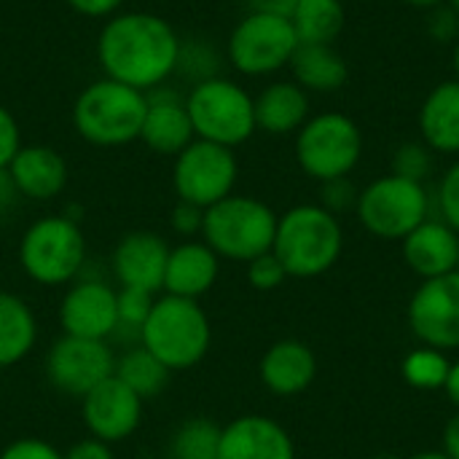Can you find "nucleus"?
<instances>
[{
  "mask_svg": "<svg viewBox=\"0 0 459 459\" xmlns=\"http://www.w3.org/2000/svg\"><path fill=\"white\" fill-rule=\"evenodd\" d=\"M180 35L151 11H118L105 19L97 35V65L105 78L143 94L175 75Z\"/></svg>",
  "mask_w": 459,
  "mask_h": 459,
  "instance_id": "f257e3e1",
  "label": "nucleus"
},
{
  "mask_svg": "<svg viewBox=\"0 0 459 459\" xmlns=\"http://www.w3.org/2000/svg\"><path fill=\"white\" fill-rule=\"evenodd\" d=\"M137 344L156 355L172 374L199 366L212 344V325L207 312L194 299L159 296L151 307Z\"/></svg>",
  "mask_w": 459,
  "mask_h": 459,
  "instance_id": "f03ea898",
  "label": "nucleus"
},
{
  "mask_svg": "<svg viewBox=\"0 0 459 459\" xmlns=\"http://www.w3.org/2000/svg\"><path fill=\"white\" fill-rule=\"evenodd\" d=\"M344 234L339 218L320 204H299L277 218L272 253L288 277H320L331 272L342 255Z\"/></svg>",
  "mask_w": 459,
  "mask_h": 459,
  "instance_id": "7ed1b4c3",
  "label": "nucleus"
},
{
  "mask_svg": "<svg viewBox=\"0 0 459 459\" xmlns=\"http://www.w3.org/2000/svg\"><path fill=\"white\" fill-rule=\"evenodd\" d=\"M145 94L113 78H97L73 102V126L81 140L97 148L129 145L140 137Z\"/></svg>",
  "mask_w": 459,
  "mask_h": 459,
  "instance_id": "20e7f679",
  "label": "nucleus"
},
{
  "mask_svg": "<svg viewBox=\"0 0 459 459\" xmlns=\"http://www.w3.org/2000/svg\"><path fill=\"white\" fill-rule=\"evenodd\" d=\"M86 258L89 247L83 229L65 212L32 221L19 242L22 272L43 288H62L75 282L86 266Z\"/></svg>",
  "mask_w": 459,
  "mask_h": 459,
  "instance_id": "39448f33",
  "label": "nucleus"
},
{
  "mask_svg": "<svg viewBox=\"0 0 459 459\" xmlns=\"http://www.w3.org/2000/svg\"><path fill=\"white\" fill-rule=\"evenodd\" d=\"M274 234L277 212L255 196L231 194L204 210L202 242L218 258L247 264L264 253H272Z\"/></svg>",
  "mask_w": 459,
  "mask_h": 459,
  "instance_id": "423d86ee",
  "label": "nucleus"
},
{
  "mask_svg": "<svg viewBox=\"0 0 459 459\" xmlns=\"http://www.w3.org/2000/svg\"><path fill=\"white\" fill-rule=\"evenodd\" d=\"M186 108L199 140L237 148L258 132L253 94L226 75L191 86Z\"/></svg>",
  "mask_w": 459,
  "mask_h": 459,
  "instance_id": "0eeeda50",
  "label": "nucleus"
},
{
  "mask_svg": "<svg viewBox=\"0 0 459 459\" xmlns=\"http://www.w3.org/2000/svg\"><path fill=\"white\" fill-rule=\"evenodd\" d=\"M363 156V134L355 118L339 110L309 116L296 132V161L304 175L325 183L347 178Z\"/></svg>",
  "mask_w": 459,
  "mask_h": 459,
  "instance_id": "6e6552de",
  "label": "nucleus"
},
{
  "mask_svg": "<svg viewBox=\"0 0 459 459\" xmlns=\"http://www.w3.org/2000/svg\"><path fill=\"white\" fill-rule=\"evenodd\" d=\"M296 48L299 38L288 16L247 11L226 40V62L247 78H264L288 67Z\"/></svg>",
  "mask_w": 459,
  "mask_h": 459,
  "instance_id": "1a4fd4ad",
  "label": "nucleus"
},
{
  "mask_svg": "<svg viewBox=\"0 0 459 459\" xmlns=\"http://www.w3.org/2000/svg\"><path fill=\"white\" fill-rule=\"evenodd\" d=\"M355 210L366 231L374 237L406 239L420 223L430 218L433 199L422 183L390 172L360 191Z\"/></svg>",
  "mask_w": 459,
  "mask_h": 459,
  "instance_id": "9d476101",
  "label": "nucleus"
},
{
  "mask_svg": "<svg viewBox=\"0 0 459 459\" xmlns=\"http://www.w3.org/2000/svg\"><path fill=\"white\" fill-rule=\"evenodd\" d=\"M237 178H239V161L234 148L196 137L175 156V167H172L175 194L180 202L196 204L202 210L231 196Z\"/></svg>",
  "mask_w": 459,
  "mask_h": 459,
  "instance_id": "9b49d317",
  "label": "nucleus"
},
{
  "mask_svg": "<svg viewBox=\"0 0 459 459\" xmlns=\"http://www.w3.org/2000/svg\"><path fill=\"white\" fill-rule=\"evenodd\" d=\"M116 371V352L108 342L62 333L46 352L48 385L75 401H83L94 387Z\"/></svg>",
  "mask_w": 459,
  "mask_h": 459,
  "instance_id": "f8f14e48",
  "label": "nucleus"
},
{
  "mask_svg": "<svg viewBox=\"0 0 459 459\" xmlns=\"http://www.w3.org/2000/svg\"><path fill=\"white\" fill-rule=\"evenodd\" d=\"M409 325L425 347H459V269L444 277L425 280L409 304Z\"/></svg>",
  "mask_w": 459,
  "mask_h": 459,
  "instance_id": "ddd939ff",
  "label": "nucleus"
},
{
  "mask_svg": "<svg viewBox=\"0 0 459 459\" xmlns=\"http://www.w3.org/2000/svg\"><path fill=\"white\" fill-rule=\"evenodd\" d=\"M118 290L102 280L86 277L67 285L59 301V328L67 336L97 339L108 342L118 331V309H116Z\"/></svg>",
  "mask_w": 459,
  "mask_h": 459,
  "instance_id": "4468645a",
  "label": "nucleus"
},
{
  "mask_svg": "<svg viewBox=\"0 0 459 459\" xmlns=\"http://www.w3.org/2000/svg\"><path fill=\"white\" fill-rule=\"evenodd\" d=\"M143 406L145 401L137 393H132L121 379L110 377L81 401V417L91 438L113 446L134 436L143 422Z\"/></svg>",
  "mask_w": 459,
  "mask_h": 459,
  "instance_id": "2eb2a0df",
  "label": "nucleus"
},
{
  "mask_svg": "<svg viewBox=\"0 0 459 459\" xmlns=\"http://www.w3.org/2000/svg\"><path fill=\"white\" fill-rule=\"evenodd\" d=\"M140 143L159 156H178L186 145L196 140L194 124L186 108V94L169 89L167 83L145 94V116L140 126Z\"/></svg>",
  "mask_w": 459,
  "mask_h": 459,
  "instance_id": "dca6fc26",
  "label": "nucleus"
},
{
  "mask_svg": "<svg viewBox=\"0 0 459 459\" xmlns=\"http://www.w3.org/2000/svg\"><path fill=\"white\" fill-rule=\"evenodd\" d=\"M169 258V245L156 231H129L113 247V277L121 288H137L159 293L164 285V269Z\"/></svg>",
  "mask_w": 459,
  "mask_h": 459,
  "instance_id": "f3484780",
  "label": "nucleus"
},
{
  "mask_svg": "<svg viewBox=\"0 0 459 459\" xmlns=\"http://www.w3.org/2000/svg\"><path fill=\"white\" fill-rule=\"evenodd\" d=\"M218 459H296V446L280 422L245 414L223 428Z\"/></svg>",
  "mask_w": 459,
  "mask_h": 459,
  "instance_id": "a211bd4d",
  "label": "nucleus"
},
{
  "mask_svg": "<svg viewBox=\"0 0 459 459\" xmlns=\"http://www.w3.org/2000/svg\"><path fill=\"white\" fill-rule=\"evenodd\" d=\"M8 175L22 199L30 202H48L56 199L67 186V161L51 145H22L8 164Z\"/></svg>",
  "mask_w": 459,
  "mask_h": 459,
  "instance_id": "6ab92c4d",
  "label": "nucleus"
},
{
  "mask_svg": "<svg viewBox=\"0 0 459 459\" xmlns=\"http://www.w3.org/2000/svg\"><path fill=\"white\" fill-rule=\"evenodd\" d=\"M218 274L221 258L202 239H183L180 245L169 247L161 290L199 301L218 282Z\"/></svg>",
  "mask_w": 459,
  "mask_h": 459,
  "instance_id": "aec40b11",
  "label": "nucleus"
},
{
  "mask_svg": "<svg viewBox=\"0 0 459 459\" xmlns=\"http://www.w3.org/2000/svg\"><path fill=\"white\" fill-rule=\"evenodd\" d=\"M403 258L425 280L452 274L459 269V234L441 218H428L403 239Z\"/></svg>",
  "mask_w": 459,
  "mask_h": 459,
  "instance_id": "412c9836",
  "label": "nucleus"
},
{
  "mask_svg": "<svg viewBox=\"0 0 459 459\" xmlns=\"http://www.w3.org/2000/svg\"><path fill=\"white\" fill-rule=\"evenodd\" d=\"M258 377L264 387L280 398L301 395L317 377L315 352L304 342H296V339L277 342L264 352Z\"/></svg>",
  "mask_w": 459,
  "mask_h": 459,
  "instance_id": "4be33fe9",
  "label": "nucleus"
},
{
  "mask_svg": "<svg viewBox=\"0 0 459 459\" xmlns=\"http://www.w3.org/2000/svg\"><path fill=\"white\" fill-rule=\"evenodd\" d=\"M255 129L266 134H293L309 121V91L296 81H274L255 97Z\"/></svg>",
  "mask_w": 459,
  "mask_h": 459,
  "instance_id": "5701e85b",
  "label": "nucleus"
},
{
  "mask_svg": "<svg viewBox=\"0 0 459 459\" xmlns=\"http://www.w3.org/2000/svg\"><path fill=\"white\" fill-rule=\"evenodd\" d=\"M420 134L433 153H459V81L438 83L420 105Z\"/></svg>",
  "mask_w": 459,
  "mask_h": 459,
  "instance_id": "b1692460",
  "label": "nucleus"
},
{
  "mask_svg": "<svg viewBox=\"0 0 459 459\" xmlns=\"http://www.w3.org/2000/svg\"><path fill=\"white\" fill-rule=\"evenodd\" d=\"M288 67L301 89L317 94L339 91L350 78V65L333 43H299Z\"/></svg>",
  "mask_w": 459,
  "mask_h": 459,
  "instance_id": "393cba45",
  "label": "nucleus"
},
{
  "mask_svg": "<svg viewBox=\"0 0 459 459\" xmlns=\"http://www.w3.org/2000/svg\"><path fill=\"white\" fill-rule=\"evenodd\" d=\"M38 344V317L32 307L11 293L0 290V371L22 363Z\"/></svg>",
  "mask_w": 459,
  "mask_h": 459,
  "instance_id": "a878e982",
  "label": "nucleus"
},
{
  "mask_svg": "<svg viewBox=\"0 0 459 459\" xmlns=\"http://www.w3.org/2000/svg\"><path fill=\"white\" fill-rule=\"evenodd\" d=\"M113 377L121 379L143 401H151V398H156V395H161L167 390V385L172 379V371L156 355H151L143 344H132L121 355H116Z\"/></svg>",
  "mask_w": 459,
  "mask_h": 459,
  "instance_id": "bb28decb",
  "label": "nucleus"
},
{
  "mask_svg": "<svg viewBox=\"0 0 459 459\" xmlns=\"http://www.w3.org/2000/svg\"><path fill=\"white\" fill-rule=\"evenodd\" d=\"M290 24L299 43H333L344 27L342 0H299Z\"/></svg>",
  "mask_w": 459,
  "mask_h": 459,
  "instance_id": "cd10ccee",
  "label": "nucleus"
},
{
  "mask_svg": "<svg viewBox=\"0 0 459 459\" xmlns=\"http://www.w3.org/2000/svg\"><path fill=\"white\" fill-rule=\"evenodd\" d=\"M223 428L207 417H191L169 436L167 459H218Z\"/></svg>",
  "mask_w": 459,
  "mask_h": 459,
  "instance_id": "c85d7f7f",
  "label": "nucleus"
},
{
  "mask_svg": "<svg viewBox=\"0 0 459 459\" xmlns=\"http://www.w3.org/2000/svg\"><path fill=\"white\" fill-rule=\"evenodd\" d=\"M226 62V51L221 54L207 38H180V51H178V67L175 75L188 81L191 86L218 78L221 67Z\"/></svg>",
  "mask_w": 459,
  "mask_h": 459,
  "instance_id": "c756f323",
  "label": "nucleus"
},
{
  "mask_svg": "<svg viewBox=\"0 0 459 459\" xmlns=\"http://www.w3.org/2000/svg\"><path fill=\"white\" fill-rule=\"evenodd\" d=\"M449 371H452V363L446 360V355L441 350H433V347L414 350L403 360V379L417 390L444 387L449 379Z\"/></svg>",
  "mask_w": 459,
  "mask_h": 459,
  "instance_id": "7c9ffc66",
  "label": "nucleus"
},
{
  "mask_svg": "<svg viewBox=\"0 0 459 459\" xmlns=\"http://www.w3.org/2000/svg\"><path fill=\"white\" fill-rule=\"evenodd\" d=\"M390 169L398 178L425 183L430 178V172H433V151L422 140H406V143H401L395 148Z\"/></svg>",
  "mask_w": 459,
  "mask_h": 459,
  "instance_id": "2f4dec72",
  "label": "nucleus"
},
{
  "mask_svg": "<svg viewBox=\"0 0 459 459\" xmlns=\"http://www.w3.org/2000/svg\"><path fill=\"white\" fill-rule=\"evenodd\" d=\"M153 301H156V293L137 290V288H118V296H116L118 331H132V336H134V342H137L140 328L145 325ZM118 331H116V333H118Z\"/></svg>",
  "mask_w": 459,
  "mask_h": 459,
  "instance_id": "473e14b6",
  "label": "nucleus"
},
{
  "mask_svg": "<svg viewBox=\"0 0 459 459\" xmlns=\"http://www.w3.org/2000/svg\"><path fill=\"white\" fill-rule=\"evenodd\" d=\"M285 280H288V272H285V266L280 264V258L274 253H264V255L247 261V282H250V288L266 293V290L280 288Z\"/></svg>",
  "mask_w": 459,
  "mask_h": 459,
  "instance_id": "72a5a7b5",
  "label": "nucleus"
},
{
  "mask_svg": "<svg viewBox=\"0 0 459 459\" xmlns=\"http://www.w3.org/2000/svg\"><path fill=\"white\" fill-rule=\"evenodd\" d=\"M358 196H360V191L355 188V183L350 180V175L320 183V207H325L333 215H342L347 210H355L358 207Z\"/></svg>",
  "mask_w": 459,
  "mask_h": 459,
  "instance_id": "f704fd0d",
  "label": "nucleus"
},
{
  "mask_svg": "<svg viewBox=\"0 0 459 459\" xmlns=\"http://www.w3.org/2000/svg\"><path fill=\"white\" fill-rule=\"evenodd\" d=\"M436 204H438L441 221L449 223L459 234V161L444 172L438 191H436Z\"/></svg>",
  "mask_w": 459,
  "mask_h": 459,
  "instance_id": "c9c22d12",
  "label": "nucleus"
},
{
  "mask_svg": "<svg viewBox=\"0 0 459 459\" xmlns=\"http://www.w3.org/2000/svg\"><path fill=\"white\" fill-rule=\"evenodd\" d=\"M425 30H428L430 40H436V43H457L459 13L449 3H441V5H436V8L428 11Z\"/></svg>",
  "mask_w": 459,
  "mask_h": 459,
  "instance_id": "e433bc0d",
  "label": "nucleus"
},
{
  "mask_svg": "<svg viewBox=\"0 0 459 459\" xmlns=\"http://www.w3.org/2000/svg\"><path fill=\"white\" fill-rule=\"evenodd\" d=\"M0 459H65V452H59L54 444L35 438V436H24L11 441L3 452Z\"/></svg>",
  "mask_w": 459,
  "mask_h": 459,
  "instance_id": "4c0bfd02",
  "label": "nucleus"
},
{
  "mask_svg": "<svg viewBox=\"0 0 459 459\" xmlns=\"http://www.w3.org/2000/svg\"><path fill=\"white\" fill-rule=\"evenodd\" d=\"M22 126L16 121V116L0 105V169H8L11 159L16 156V151L22 148Z\"/></svg>",
  "mask_w": 459,
  "mask_h": 459,
  "instance_id": "58836bf2",
  "label": "nucleus"
},
{
  "mask_svg": "<svg viewBox=\"0 0 459 459\" xmlns=\"http://www.w3.org/2000/svg\"><path fill=\"white\" fill-rule=\"evenodd\" d=\"M169 223L172 229L183 237V239H194L196 234L202 237V226H204V210L196 207V204H188V202H180L172 207L169 212Z\"/></svg>",
  "mask_w": 459,
  "mask_h": 459,
  "instance_id": "ea45409f",
  "label": "nucleus"
},
{
  "mask_svg": "<svg viewBox=\"0 0 459 459\" xmlns=\"http://www.w3.org/2000/svg\"><path fill=\"white\" fill-rule=\"evenodd\" d=\"M75 13L89 16V19H110L113 13L121 11L126 0H65Z\"/></svg>",
  "mask_w": 459,
  "mask_h": 459,
  "instance_id": "a19ab883",
  "label": "nucleus"
},
{
  "mask_svg": "<svg viewBox=\"0 0 459 459\" xmlns=\"http://www.w3.org/2000/svg\"><path fill=\"white\" fill-rule=\"evenodd\" d=\"M65 459H116L113 455V446L100 441V438H81L75 441L67 452H65Z\"/></svg>",
  "mask_w": 459,
  "mask_h": 459,
  "instance_id": "79ce46f5",
  "label": "nucleus"
},
{
  "mask_svg": "<svg viewBox=\"0 0 459 459\" xmlns=\"http://www.w3.org/2000/svg\"><path fill=\"white\" fill-rule=\"evenodd\" d=\"M19 202H22V196H19L13 180H11L8 169H0V223L16 210Z\"/></svg>",
  "mask_w": 459,
  "mask_h": 459,
  "instance_id": "37998d69",
  "label": "nucleus"
},
{
  "mask_svg": "<svg viewBox=\"0 0 459 459\" xmlns=\"http://www.w3.org/2000/svg\"><path fill=\"white\" fill-rule=\"evenodd\" d=\"M245 3H247V11L274 13V16H288L290 19V13H293L299 0H245Z\"/></svg>",
  "mask_w": 459,
  "mask_h": 459,
  "instance_id": "c03bdc74",
  "label": "nucleus"
},
{
  "mask_svg": "<svg viewBox=\"0 0 459 459\" xmlns=\"http://www.w3.org/2000/svg\"><path fill=\"white\" fill-rule=\"evenodd\" d=\"M444 455L449 459H459V414L444 430Z\"/></svg>",
  "mask_w": 459,
  "mask_h": 459,
  "instance_id": "a18cd8bd",
  "label": "nucleus"
},
{
  "mask_svg": "<svg viewBox=\"0 0 459 459\" xmlns=\"http://www.w3.org/2000/svg\"><path fill=\"white\" fill-rule=\"evenodd\" d=\"M444 390L449 393L452 403H455V406L459 409V363H455V366H452V371H449V379H446Z\"/></svg>",
  "mask_w": 459,
  "mask_h": 459,
  "instance_id": "49530a36",
  "label": "nucleus"
},
{
  "mask_svg": "<svg viewBox=\"0 0 459 459\" xmlns=\"http://www.w3.org/2000/svg\"><path fill=\"white\" fill-rule=\"evenodd\" d=\"M406 5H411V8H422V11H430V8H436V5H441V3H446V0H403Z\"/></svg>",
  "mask_w": 459,
  "mask_h": 459,
  "instance_id": "de8ad7c7",
  "label": "nucleus"
},
{
  "mask_svg": "<svg viewBox=\"0 0 459 459\" xmlns=\"http://www.w3.org/2000/svg\"><path fill=\"white\" fill-rule=\"evenodd\" d=\"M411 459H449L444 452H420V455H414Z\"/></svg>",
  "mask_w": 459,
  "mask_h": 459,
  "instance_id": "09e8293b",
  "label": "nucleus"
},
{
  "mask_svg": "<svg viewBox=\"0 0 459 459\" xmlns=\"http://www.w3.org/2000/svg\"><path fill=\"white\" fill-rule=\"evenodd\" d=\"M452 65H455V73H457V81H459V40L455 43V51H452Z\"/></svg>",
  "mask_w": 459,
  "mask_h": 459,
  "instance_id": "8fccbe9b",
  "label": "nucleus"
},
{
  "mask_svg": "<svg viewBox=\"0 0 459 459\" xmlns=\"http://www.w3.org/2000/svg\"><path fill=\"white\" fill-rule=\"evenodd\" d=\"M446 3H449V5H452V8L459 13V0H446Z\"/></svg>",
  "mask_w": 459,
  "mask_h": 459,
  "instance_id": "3c124183",
  "label": "nucleus"
},
{
  "mask_svg": "<svg viewBox=\"0 0 459 459\" xmlns=\"http://www.w3.org/2000/svg\"><path fill=\"white\" fill-rule=\"evenodd\" d=\"M148 3H164V0H148Z\"/></svg>",
  "mask_w": 459,
  "mask_h": 459,
  "instance_id": "603ef678",
  "label": "nucleus"
},
{
  "mask_svg": "<svg viewBox=\"0 0 459 459\" xmlns=\"http://www.w3.org/2000/svg\"><path fill=\"white\" fill-rule=\"evenodd\" d=\"M0 395H3V379H0Z\"/></svg>",
  "mask_w": 459,
  "mask_h": 459,
  "instance_id": "864d4df0",
  "label": "nucleus"
},
{
  "mask_svg": "<svg viewBox=\"0 0 459 459\" xmlns=\"http://www.w3.org/2000/svg\"><path fill=\"white\" fill-rule=\"evenodd\" d=\"M374 459H393V457H374Z\"/></svg>",
  "mask_w": 459,
  "mask_h": 459,
  "instance_id": "5fc2aeb1",
  "label": "nucleus"
}]
</instances>
